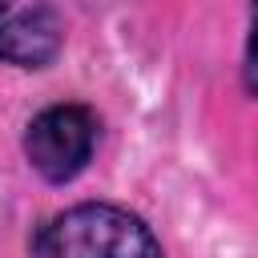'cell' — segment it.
<instances>
[{"label":"cell","instance_id":"obj_1","mask_svg":"<svg viewBox=\"0 0 258 258\" xmlns=\"http://www.w3.org/2000/svg\"><path fill=\"white\" fill-rule=\"evenodd\" d=\"M36 258H165L157 234L129 210L81 202L52 214L32 234Z\"/></svg>","mask_w":258,"mask_h":258},{"label":"cell","instance_id":"obj_2","mask_svg":"<svg viewBox=\"0 0 258 258\" xmlns=\"http://www.w3.org/2000/svg\"><path fill=\"white\" fill-rule=\"evenodd\" d=\"M93 149H97V117L85 105H48L24 129V157L52 185L81 177L85 165L93 161Z\"/></svg>","mask_w":258,"mask_h":258},{"label":"cell","instance_id":"obj_3","mask_svg":"<svg viewBox=\"0 0 258 258\" xmlns=\"http://www.w3.org/2000/svg\"><path fill=\"white\" fill-rule=\"evenodd\" d=\"M64 48V20L48 4H32L0 24V60L16 69H48Z\"/></svg>","mask_w":258,"mask_h":258},{"label":"cell","instance_id":"obj_4","mask_svg":"<svg viewBox=\"0 0 258 258\" xmlns=\"http://www.w3.org/2000/svg\"><path fill=\"white\" fill-rule=\"evenodd\" d=\"M242 85L250 97H258V0H250V24H246V52H242Z\"/></svg>","mask_w":258,"mask_h":258},{"label":"cell","instance_id":"obj_5","mask_svg":"<svg viewBox=\"0 0 258 258\" xmlns=\"http://www.w3.org/2000/svg\"><path fill=\"white\" fill-rule=\"evenodd\" d=\"M8 8H12V0H0V12H8Z\"/></svg>","mask_w":258,"mask_h":258}]
</instances>
